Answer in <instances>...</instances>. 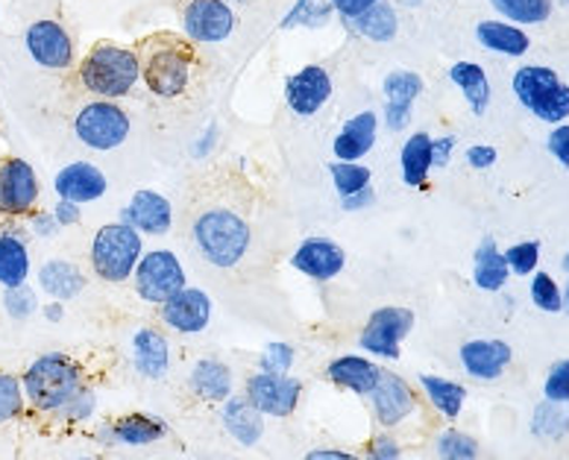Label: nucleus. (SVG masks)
<instances>
[{"label": "nucleus", "instance_id": "obj_1", "mask_svg": "<svg viewBox=\"0 0 569 460\" xmlns=\"http://www.w3.org/2000/svg\"><path fill=\"white\" fill-rule=\"evenodd\" d=\"M136 57L141 80L156 98L171 100L186 94L197 62L194 41L177 33H153L136 44Z\"/></svg>", "mask_w": 569, "mask_h": 460}, {"label": "nucleus", "instance_id": "obj_2", "mask_svg": "<svg viewBox=\"0 0 569 460\" xmlns=\"http://www.w3.org/2000/svg\"><path fill=\"white\" fill-rule=\"evenodd\" d=\"M141 80L139 71V57L136 50L112 44V41H100L86 53L80 66V82L103 100H118L127 98L136 82Z\"/></svg>", "mask_w": 569, "mask_h": 460}, {"label": "nucleus", "instance_id": "obj_3", "mask_svg": "<svg viewBox=\"0 0 569 460\" xmlns=\"http://www.w3.org/2000/svg\"><path fill=\"white\" fill-rule=\"evenodd\" d=\"M194 241L214 267H236L250 247V227L232 209H206L194 220Z\"/></svg>", "mask_w": 569, "mask_h": 460}, {"label": "nucleus", "instance_id": "obj_4", "mask_svg": "<svg viewBox=\"0 0 569 460\" xmlns=\"http://www.w3.org/2000/svg\"><path fill=\"white\" fill-rule=\"evenodd\" d=\"M80 390V367L59 352L36 358L24 372V393L39 411H62Z\"/></svg>", "mask_w": 569, "mask_h": 460}, {"label": "nucleus", "instance_id": "obj_5", "mask_svg": "<svg viewBox=\"0 0 569 460\" xmlns=\"http://www.w3.org/2000/svg\"><path fill=\"white\" fill-rule=\"evenodd\" d=\"M513 94L540 121L563 123L569 118V86H563L552 68H520L513 73Z\"/></svg>", "mask_w": 569, "mask_h": 460}, {"label": "nucleus", "instance_id": "obj_6", "mask_svg": "<svg viewBox=\"0 0 569 460\" xmlns=\"http://www.w3.org/2000/svg\"><path fill=\"white\" fill-rule=\"evenodd\" d=\"M141 232L127 223H109L91 241V267L103 282H127L141 259Z\"/></svg>", "mask_w": 569, "mask_h": 460}, {"label": "nucleus", "instance_id": "obj_7", "mask_svg": "<svg viewBox=\"0 0 569 460\" xmlns=\"http://www.w3.org/2000/svg\"><path fill=\"white\" fill-rule=\"evenodd\" d=\"M73 132L91 150H114L130 136V118L112 100H94L80 109L77 121H73Z\"/></svg>", "mask_w": 569, "mask_h": 460}, {"label": "nucleus", "instance_id": "obj_8", "mask_svg": "<svg viewBox=\"0 0 569 460\" xmlns=\"http://www.w3.org/2000/svg\"><path fill=\"white\" fill-rule=\"evenodd\" d=\"M182 288H186V270L173 252L153 250L141 256L139 264H136V293L144 302L162 306Z\"/></svg>", "mask_w": 569, "mask_h": 460}, {"label": "nucleus", "instance_id": "obj_9", "mask_svg": "<svg viewBox=\"0 0 569 460\" xmlns=\"http://www.w3.org/2000/svg\"><path fill=\"white\" fill-rule=\"evenodd\" d=\"M415 329V314L408 308L388 306L379 308L370 314L365 331H361V349L373 352L376 358H388V361H397L402 352V340L408 338V331Z\"/></svg>", "mask_w": 569, "mask_h": 460}, {"label": "nucleus", "instance_id": "obj_10", "mask_svg": "<svg viewBox=\"0 0 569 460\" xmlns=\"http://www.w3.org/2000/svg\"><path fill=\"white\" fill-rule=\"evenodd\" d=\"M39 200V179L36 170L24 162L9 156L0 162V214L9 218H24L30 214Z\"/></svg>", "mask_w": 569, "mask_h": 460}, {"label": "nucleus", "instance_id": "obj_11", "mask_svg": "<svg viewBox=\"0 0 569 460\" xmlns=\"http://www.w3.org/2000/svg\"><path fill=\"white\" fill-rule=\"evenodd\" d=\"M302 396V381L277 372H256L247 381V399L268 417H291Z\"/></svg>", "mask_w": 569, "mask_h": 460}, {"label": "nucleus", "instance_id": "obj_12", "mask_svg": "<svg viewBox=\"0 0 569 460\" xmlns=\"http://www.w3.org/2000/svg\"><path fill=\"white\" fill-rule=\"evenodd\" d=\"M182 27H186V39L214 44V41L232 36L236 12L227 0H188L186 12H182Z\"/></svg>", "mask_w": 569, "mask_h": 460}, {"label": "nucleus", "instance_id": "obj_13", "mask_svg": "<svg viewBox=\"0 0 569 460\" xmlns=\"http://www.w3.org/2000/svg\"><path fill=\"white\" fill-rule=\"evenodd\" d=\"M30 57L48 71H66L73 62V41L68 30L57 21H36L24 36Z\"/></svg>", "mask_w": 569, "mask_h": 460}, {"label": "nucleus", "instance_id": "obj_14", "mask_svg": "<svg viewBox=\"0 0 569 460\" xmlns=\"http://www.w3.org/2000/svg\"><path fill=\"white\" fill-rule=\"evenodd\" d=\"M370 402H373V413L376 420L382 422L385 428L399 426L402 420H408V413L417 408V396L411 390L406 379H399L397 372L382 370L379 381H376V388L370 390Z\"/></svg>", "mask_w": 569, "mask_h": 460}, {"label": "nucleus", "instance_id": "obj_15", "mask_svg": "<svg viewBox=\"0 0 569 460\" xmlns=\"http://www.w3.org/2000/svg\"><path fill=\"white\" fill-rule=\"evenodd\" d=\"M329 98H332V77L320 66H306L284 86V100L291 106V112L302 118L318 114Z\"/></svg>", "mask_w": 569, "mask_h": 460}, {"label": "nucleus", "instance_id": "obj_16", "mask_svg": "<svg viewBox=\"0 0 569 460\" xmlns=\"http://www.w3.org/2000/svg\"><path fill=\"white\" fill-rule=\"evenodd\" d=\"M162 320L164 326H171L182 334H197L212 320V299L200 288H182L168 302H162Z\"/></svg>", "mask_w": 569, "mask_h": 460}, {"label": "nucleus", "instance_id": "obj_17", "mask_svg": "<svg viewBox=\"0 0 569 460\" xmlns=\"http://www.w3.org/2000/svg\"><path fill=\"white\" fill-rule=\"evenodd\" d=\"M293 270H300L309 279H318V282H329L335 276L341 273L343 264H347V256L335 241L329 238H309V241L300 243V250L293 252L291 259Z\"/></svg>", "mask_w": 569, "mask_h": 460}, {"label": "nucleus", "instance_id": "obj_18", "mask_svg": "<svg viewBox=\"0 0 569 460\" xmlns=\"http://www.w3.org/2000/svg\"><path fill=\"white\" fill-rule=\"evenodd\" d=\"M423 94V80L415 71H391L385 77V118L391 130H406L411 121V106Z\"/></svg>", "mask_w": 569, "mask_h": 460}, {"label": "nucleus", "instance_id": "obj_19", "mask_svg": "<svg viewBox=\"0 0 569 460\" xmlns=\"http://www.w3.org/2000/svg\"><path fill=\"white\" fill-rule=\"evenodd\" d=\"M171 202L164 200L162 194H156V191H139V194H132L130 206H127L121 214V223H127V227H132L136 232L144 234H164L171 229Z\"/></svg>", "mask_w": 569, "mask_h": 460}, {"label": "nucleus", "instance_id": "obj_20", "mask_svg": "<svg viewBox=\"0 0 569 460\" xmlns=\"http://www.w3.org/2000/svg\"><path fill=\"white\" fill-rule=\"evenodd\" d=\"M57 194L59 200H71L77 206L94 202L107 194V177L94 164L73 162L57 173Z\"/></svg>", "mask_w": 569, "mask_h": 460}, {"label": "nucleus", "instance_id": "obj_21", "mask_svg": "<svg viewBox=\"0 0 569 460\" xmlns=\"http://www.w3.org/2000/svg\"><path fill=\"white\" fill-rule=\"evenodd\" d=\"M513 352L505 340H470L461 347V363L463 370L470 372L472 379L493 381L505 372V367L511 363Z\"/></svg>", "mask_w": 569, "mask_h": 460}, {"label": "nucleus", "instance_id": "obj_22", "mask_svg": "<svg viewBox=\"0 0 569 460\" xmlns=\"http://www.w3.org/2000/svg\"><path fill=\"white\" fill-rule=\"evenodd\" d=\"M376 127H379L376 112H361L343 123V130L332 144L338 162H358L361 156L370 153V147L376 144Z\"/></svg>", "mask_w": 569, "mask_h": 460}, {"label": "nucleus", "instance_id": "obj_23", "mask_svg": "<svg viewBox=\"0 0 569 460\" xmlns=\"http://www.w3.org/2000/svg\"><path fill=\"white\" fill-rule=\"evenodd\" d=\"M264 413L250 402V399H238V396H229L227 404H223V426L232 437H236L241 446H256L264 434V422H261Z\"/></svg>", "mask_w": 569, "mask_h": 460}, {"label": "nucleus", "instance_id": "obj_24", "mask_svg": "<svg viewBox=\"0 0 569 460\" xmlns=\"http://www.w3.org/2000/svg\"><path fill=\"white\" fill-rule=\"evenodd\" d=\"M326 376L338 384V388H347L352 393H370L376 388V381L382 376V370L376 367L373 361H367L361 356H341L329 363Z\"/></svg>", "mask_w": 569, "mask_h": 460}, {"label": "nucleus", "instance_id": "obj_25", "mask_svg": "<svg viewBox=\"0 0 569 460\" xmlns=\"http://www.w3.org/2000/svg\"><path fill=\"white\" fill-rule=\"evenodd\" d=\"M132 349H136V370L147 379H162L171 363V349L168 340L156 329H139L132 338Z\"/></svg>", "mask_w": 569, "mask_h": 460}, {"label": "nucleus", "instance_id": "obj_26", "mask_svg": "<svg viewBox=\"0 0 569 460\" xmlns=\"http://www.w3.org/2000/svg\"><path fill=\"white\" fill-rule=\"evenodd\" d=\"M191 390L206 402H227L232 396V372L227 363L206 358L197 361L194 372H191Z\"/></svg>", "mask_w": 569, "mask_h": 460}, {"label": "nucleus", "instance_id": "obj_27", "mask_svg": "<svg viewBox=\"0 0 569 460\" xmlns=\"http://www.w3.org/2000/svg\"><path fill=\"white\" fill-rule=\"evenodd\" d=\"M449 80L456 82L461 89L463 100L470 103V109L476 114H485L490 106V82L485 68L476 66V62H458V66L449 68Z\"/></svg>", "mask_w": 569, "mask_h": 460}, {"label": "nucleus", "instance_id": "obj_28", "mask_svg": "<svg viewBox=\"0 0 569 460\" xmlns=\"http://www.w3.org/2000/svg\"><path fill=\"white\" fill-rule=\"evenodd\" d=\"M41 288L50 293L53 299H73L80 297L82 288H86V276L77 264L71 261H48V264L39 270Z\"/></svg>", "mask_w": 569, "mask_h": 460}, {"label": "nucleus", "instance_id": "obj_29", "mask_svg": "<svg viewBox=\"0 0 569 460\" xmlns=\"http://www.w3.org/2000/svg\"><path fill=\"white\" fill-rule=\"evenodd\" d=\"M399 164H402V179L406 186L411 188H423L426 179H429V170L435 168L431 164V136L429 132H415L408 138L402 153H399Z\"/></svg>", "mask_w": 569, "mask_h": 460}, {"label": "nucleus", "instance_id": "obj_30", "mask_svg": "<svg viewBox=\"0 0 569 460\" xmlns=\"http://www.w3.org/2000/svg\"><path fill=\"white\" fill-rule=\"evenodd\" d=\"M107 434L118 440V443L150 446L168 434V426L162 420H156V417H147V413H130V417H123L114 426H109Z\"/></svg>", "mask_w": 569, "mask_h": 460}, {"label": "nucleus", "instance_id": "obj_31", "mask_svg": "<svg viewBox=\"0 0 569 460\" xmlns=\"http://www.w3.org/2000/svg\"><path fill=\"white\" fill-rule=\"evenodd\" d=\"M508 261H505L502 252L497 250V241H485L476 252V267H472V282L479 284L481 291H502L505 282H508Z\"/></svg>", "mask_w": 569, "mask_h": 460}, {"label": "nucleus", "instance_id": "obj_32", "mask_svg": "<svg viewBox=\"0 0 569 460\" xmlns=\"http://www.w3.org/2000/svg\"><path fill=\"white\" fill-rule=\"evenodd\" d=\"M476 36L485 48L493 53H505V57H522L531 44L522 30H517L513 24H502V21H481Z\"/></svg>", "mask_w": 569, "mask_h": 460}, {"label": "nucleus", "instance_id": "obj_33", "mask_svg": "<svg viewBox=\"0 0 569 460\" xmlns=\"http://www.w3.org/2000/svg\"><path fill=\"white\" fill-rule=\"evenodd\" d=\"M27 273H30V252L24 241L16 234H0V284L3 288L24 284Z\"/></svg>", "mask_w": 569, "mask_h": 460}, {"label": "nucleus", "instance_id": "obj_34", "mask_svg": "<svg viewBox=\"0 0 569 460\" xmlns=\"http://www.w3.org/2000/svg\"><path fill=\"white\" fill-rule=\"evenodd\" d=\"M352 27H356L358 33L370 41H391L399 30V21L391 3L379 0L376 7H370L367 12L352 18Z\"/></svg>", "mask_w": 569, "mask_h": 460}, {"label": "nucleus", "instance_id": "obj_35", "mask_svg": "<svg viewBox=\"0 0 569 460\" xmlns=\"http://www.w3.org/2000/svg\"><path fill=\"white\" fill-rule=\"evenodd\" d=\"M420 384H423L429 402L435 404L443 417L456 420L463 408V399H467V390H463L461 384H456V381L438 379V376H420Z\"/></svg>", "mask_w": 569, "mask_h": 460}, {"label": "nucleus", "instance_id": "obj_36", "mask_svg": "<svg viewBox=\"0 0 569 460\" xmlns=\"http://www.w3.org/2000/svg\"><path fill=\"white\" fill-rule=\"evenodd\" d=\"M531 431L537 437H549V440H558L569 431V402H549L535 408V420H531Z\"/></svg>", "mask_w": 569, "mask_h": 460}, {"label": "nucleus", "instance_id": "obj_37", "mask_svg": "<svg viewBox=\"0 0 569 460\" xmlns=\"http://www.w3.org/2000/svg\"><path fill=\"white\" fill-rule=\"evenodd\" d=\"M490 3L517 24H543L552 16V0H490Z\"/></svg>", "mask_w": 569, "mask_h": 460}, {"label": "nucleus", "instance_id": "obj_38", "mask_svg": "<svg viewBox=\"0 0 569 460\" xmlns=\"http://www.w3.org/2000/svg\"><path fill=\"white\" fill-rule=\"evenodd\" d=\"M329 173H332V182L341 197H352L370 188V168H365V164L335 162L329 164Z\"/></svg>", "mask_w": 569, "mask_h": 460}, {"label": "nucleus", "instance_id": "obj_39", "mask_svg": "<svg viewBox=\"0 0 569 460\" xmlns=\"http://www.w3.org/2000/svg\"><path fill=\"white\" fill-rule=\"evenodd\" d=\"M24 411V390L21 381L9 372H0V426H7Z\"/></svg>", "mask_w": 569, "mask_h": 460}, {"label": "nucleus", "instance_id": "obj_40", "mask_svg": "<svg viewBox=\"0 0 569 460\" xmlns=\"http://www.w3.org/2000/svg\"><path fill=\"white\" fill-rule=\"evenodd\" d=\"M531 302H535L540 311L546 314H558L563 311V293L561 288L555 284V279L549 273H537L535 282H531Z\"/></svg>", "mask_w": 569, "mask_h": 460}, {"label": "nucleus", "instance_id": "obj_41", "mask_svg": "<svg viewBox=\"0 0 569 460\" xmlns=\"http://www.w3.org/2000/svg\"><path fill=\"white\" fill-rule=\"evenodd\" d=\"M332 16V3H323V0H300L293 12L282 21V27H297V24H306V27H323Z\"/></svg>", "mask_w": 569, "mask_h": 460}, {"label": "nucleus", "instance_id": "obj_42", "mask_svg": "<svg viewBox=\"0 0 569 460\" xmlns=\"http://www.w3.org/2000/svg\"><path fill=\"white\" fill-rule=\"evenodd\" d=\"M438 454L440 460H476L479 454V446L476 440L461 431H443L438 437Z\"/></svg>", "mask_w": 569, "mask_h": 460}, {"label": "nucleus", "instance_id": "obj_43", "mask_svg": "<svg viewBox=\"0 0 569 460\" xmlns=\"http://www.w3.org/2000/svg\"><path fill=\"white\" fill-rule=\"evenodd\" d=\"M505 261H508V270L517 276L535 273L537 261H540V241H522L513 243L511 250L505 252Z\"/></svg>", "mask_w": 569, "mask_h": 460}, {"label": "nucleus", "instance_id": "obj_44", "mask_svg": "<svg viewBox=\"0 0 569 460\" xmlns=\"http://www.w3.org/2000/svg\"><path fill=\"white\" fill-rule=\"evenodd\" d=\"M3 306H7L9 317H16V320H27V317L36 311V293L33 288H27L24 284H16V288H7V297H3Z\"/></svg>", "mask_w": 569, "mask_h": 460}, {"label": "nucleus", "instance_id": "obj_45", "mask_svg": "<svg viewBox=\"0 0 569 460\" xmlns=\"http://www.w3.org/2000/svg\"><path fill=\"white\" fill-rule=\"evenodd\" d=\"M543 393L549 402H569V358L558 361L546 376Z\"/></svg>", "mask_w": 569, "mask_h": 460}, {"label": "nucleus", "instance_id": "obj_46", "mask_svg": "<svg viewBox=\"0 0 569 460\" xmlns=\"http://www.w3.org/2000/svg\"><path fill=\"white\" fill-rule=\"evenodd\" d=\"M293 363V349L288 343H270L261 356V372H277V376H288Z\"/></svg>", "mask_w": 569, "mask_h": 460}, {"label": "nucleus", "instance_id": "obj_47", "mask_svg": "<svg viewBox=\"0 0 569 460\" xmlns=\"http://www.w3.org/2000/svg\"><path fill=\"white\" fill-rule=\"evenodd\" d=\"M549 153L569 170V123L555 127L552 136H549Z\"/></svg>", "mask_w": 569, "mask_h": 460}, {"label": "nucleus", "instance_id": "obj_48", "mask_svg": "<svg viewBox=\"0 0 569 460\" xmlns=\"http://www.w3.org/2000/svg\"><path fill=\"white\" fill-rule=\"evenodd\" d=\"M367 460H399V443L388 434L376 437L367 449Z\"/></svg>", "mask_w": 569, "mask_h": 460}, {"label": "nucleus", "instance_id": "obj_49", "mask_svg": "<svg viewBox=\"0 0 569 460\" xmlns=\"http://www.w3.org/2000/svg\"><path fill=\"white\" fill-rule=\"evenodd\" d=\"M91 411H94V396L86 393V390H80V393L73 396L71 402L62 408V413H66L68 420H86Z\"/></svg>", "mask_w": 569, "mask_h": 460}, {"label": "nucleus", "instance_id": "obj_50", "mask_svg": "<svg viewBox=\"0 0 569 460\" xmlns=\"http://www.w3.org/2000/svg\"><path fill=\"white\" fill-rule=\"evenodd\" d=\"M497 159H499L497 150L488 144H476L467 150V162H470V168H476V170L493 168V164H497Z\"/></svg>", "mask_w": 569, "mask_h": 460}, {"label": "nucleus", "instance_id": "obj_51", "mask_svg": "<svg viewBox=\"0 0 569 460\" xmlns=\"http://www.w3.org/2000/svg\"><path fill=\"white\" fill-rule=\"evenodd\" d=\"M329 3H332V9H338L347 21H352V18H358L370 7H376L379 0H329Z\"/></svg>", "mask_w": 569, "mask_h": 460}, {"label": "nucleus", "instance_id": "obj_52", "mask_svg": "<svg viewBox=\"0 0 569 460\" xmlns=\"http://www.w3.org/2000/svg\"><path fill=\"white\" fill-rule=\"evenodd\" d=\"M452 147H456V138H440V141H435L431 138V164L435 168H447L449 159H452Z\"/></svg>", "mask_w": 569, "mask_h": 460}, {"label": "nucleus", "instance_id": "obj_53", "mask_svg": "<svg viewBox=\"0 0 569 460\" xmlns=\"http://www.w3.org/2000/svg\"><path fill=\"white\" fill-rule=\"evenodd\" d=\"M53 218H57L59 227H73V223H80V206L71 200H59Z\"/></svg>", "mask_w": 569, "mask_h": 460}, {"label": "nucleus", "instance_id": "obj_54", "mask_svg": "<svg viewBox=\"0 0 569 460\" xmlns=\"http://www.w3.org/2000/svg\"><path fill=\"white\" fill-rule=\"evenodd\" d=\"M306 460H361L352 452H341V449H315L306 454Z\"/></svg>", "mask_w": 569, "mask_h": 460}, {"label": "nucleus", "instance_id": "obj_55", "mask_svg": "<svg viewBox=\"0 0 569 460\" xmlns=\"http://www.w3.org/2000/svg\"><path fill=\"white\" fill-rule=\"evenodd\" d=\"M370 202H373V191L365 188V191H358V194L343 197V209H365V206H370Z\"/></svg>", "mask_w": 569, "mask_h": 460}, {"label": "nucleus", "instance_id": "obj_56", "mask_svg": "<svg viewBox=\"0 0 569 460\" xmlns=\"http://www.w3.org/2000/svg\"><path fill=\"white\" fill-rule=\"evenodd\" d=\"M33 227H36V232L39 234H53L57 232V218H53V214H39V218H33Z\"/></svg>", "mask_w": 569, "mask_h": 460}, {"label": "nucleus", "instance_id": "obj_57", "mask_svg": "<svg viewBox=\"0 0 569 460\" xmlns=\"http://www.w3.org/2000/svg\"><path fill=\"white\" fill-rule=\"evenodd\" d=\"M44 317H48V320H53V323H59V320H62V302H50L48 308H44Z\"/></svg>", "mask_w": 569, "mask_h": 460}, {"label": "nucleus", "instance_id": "obj_58", "mask_svg": "<svg viewBox=\"0 0 569 460\" xmlns=\"http://www.w3.org/2000/svg\"><path fill=\"white\" fill-rule=\"evenodd\" d=\"M563 311L569 314V284H567V291H563Z\"/></svg>", "mask_w": 569, "mask_h": 460}, {"label": "nucleus", "instance_id": "obj_59", "mask_svg": "<svg viewBox=\"0 0 569 460\" xmlns=\"http://www.w3.org/2000/svg\"><path fill=\"white\" fill-rule=\"evenodd\" d=\"M563 270H567V273H569V252H567V256H563Z\"/></svg>", "mask_w": 569, "mask_h": 460}, {"label": "nucleus", "instance_id": "obj_60", "mask_svg": "<svg viewBox=\"0 0 569 460\" xmlns=\"http://www.w3.org/2000/svg\"><path fill=\"white\" fill-rule=\"evenodd\" d=\"M82 460H91V458H82Z\"/></svg>", "mask_w": 569, "mask_h": 460}]
</instances>
